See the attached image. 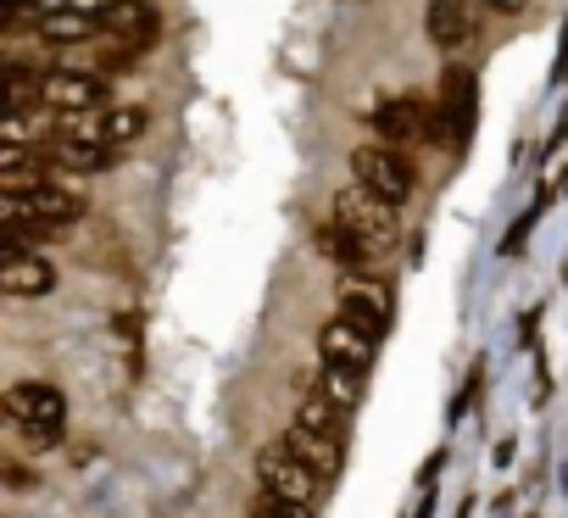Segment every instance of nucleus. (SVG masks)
<instances>
[{
  "mask_svg": "<svg viewBox=\"0 0 568 518\" xmlns=\"http://www.w3.org/2000/svg\"><path fill=\"white\" fill-rule=\"evenodd\" d=\"M0 407H7L12 429L34 446H57L62 429H68V396L45 379H18L7 385V396H0Z\"/></svg>",
  "mask_w": 568,
  "mask_h": 518,
  "instance_id": "1",
  "label": "nucleus"
},
{
  "mask_svg": "<svg viewBox=\"0 0 568 518\" xmlns=\"http://www.w3.org/2000/svg\"><path fill=\"white\" fill-rule=\"evenodd\" d=\"M474 118H479V79H474V68L452 62L440 73V101H435V134H429V145L463 151L468 134H474Z\"/></svg>",
  "mask_w": 568,
  "mask_h": 518,
  "instance_id": "2",
  "label": "nucleus"
},
{
  "mask_svg": "<svg viewBox=\"0 0 568 518\" xmlns=\"http://www.w3.org/2000/svg\"><path fill=\"white\" fill-rule=\"evenodd\" d=\"M352 179H357L374 201H385V206H407L413 190H418L413 162H407L402 151H390V145H357V151H352Z\"/></svg>",
  "mask_w": 568,
  "mask_h": 518,
  "instance_id": "3",
  "label": "nucleus"
},
{
  "mask_svg": "<svg viewBox=\"0 0 568 518\" xmlns=\"http://www.w3.org/2000/svg\"><path fill=\"white\" fill-rule=\"evenodd\" d=\"M256 485L267 490V496H284V501H302V507H318V490H324V479L291 451V446H267L262 457H256Z\"/></svg>",
  "mask_w": 568,
  "mask_h": 518,
  "instance_id": "4",
  "label": "nucleus"
},
{
  "mask_svg": "<svg viewBox=\"0 0 568 518\" xmlns=\"http://www.w3.org/2000/svg\"><path fill=\"white\" fill-rule=\"evenodd\" d=\"M335 223L346 228V234H357L374 256L379 251H390L396 245V223H390V206L385 201H374L363 184H346L341 195H335Z\"/></svg>",
  "mask_w": 568,
  "mask_h": 518,
  "instance_id": "5",
  "label": "nucleus"
},
{
  "mask_svg": "<svg viewBox=\"0 0 568 518\" xmlns=\"http://www.w3.org/2000/svg\"><path fill=\"white\" fill-rule=\"evenodd\" d=\"M341 318H352L357 329H368L374 341H385L390 335V318H396L390 285L374 280V274H341Z\"/></svg>",
  "mask_w": 568,
  "mask_h": 518,
  "instance_id": "6",
  "label": "nucleus"
},
{
  "mask_svg": "<svg viewBox=\"0 0 568 518\" xmlns=\"http://www.w3.org/2000/svg\"><path fill=\"white\" fill-rule=\"evenodd\" d=\"M73 217H84V201L68 184H40L29 195H7V223H51V228H62Z\"/></svg>",
  "mask_w": 568,
  "mask_h": 518,
  "instance_id": "7",
  "label": "nucleus"
},
{
  "mask_svg": "<svg viewBox=\"0 0 568 518\" xmlns=\"http://www.w3.org/2000/svg\"><path fill=\"white\" fill-rule=\"evenodd\" d=\"M368 123H374L379 140H429L435 134V106L418 101V95H385L368 112Z\"/></svg>",
  "mask_w": 568,
  "mask_h": 518,
  "instance_id": "8",
  "label": "nucleus"
},
{
  "mask_svg": "<svg viewBox=\"0 0 568 518\" xmlns=\"http://www.w3.org/2000/svg\"><path fill=\"white\" fill-rule=\"evenodd\" d=\"M318 352H324V363H341V368H357V374H368L374 368V357H379V341L368 335V329H357L352 318H324L318 324Z\"/></svg>",
  "mask_w": 568,
  "mask_h": 518,
  "instance_id": "9",
  "label": "nucleus"
},
{
  "mask_svg": "<svg viewBox=\"0 0 568 518\" xmlns=\"http://www.w3.org/2000/svg\"><path fill=\"white\" fill-rule=\"evenodd\" d=\"M101 95H106L101 73H73V68L40 73V101L57 106V112H90V106H101Z\"/></svg>",
  "mask_w": 568,
  "mask_h": 518,
  "instance_id": "10",
  "label": "nucleus"
},
{
  "mask_svg": "<svg viewBox=\"0 0 568 518\" xmlns=\"http://www.w3.org/2000/svg\"><path fill=\"white\" fill-rule=\"evenodd\" d=\"M284 446H291L324 485L346 474V440H341V435H324V429H307V424L291 418V429H284Z\"/></svg>",
  "mask_w": 568,
  "mask_h": 518,
  "instance_id": "11",
  "label": "nucleus"
},
{
  "mask_svg": "<svg viewBox=\"0 0 568 518\" xmlns=\"http://www.w3.org/2000/svg\"><path fill=\"white\" fill-rule=\"evenodd\" d=\"M0 285H7V296H18V302H40V296L57 291V268L45 263L40 251H7Z\"/></svg>",
  "mask_w": 568,
  "mask_h": 518,
  "instance_id": "12",
  "label": "nucleus"
},
{
  "mask_svg": "<svg viewBox=\"0 0 568 518\" xmlns=\"http://www.w3.org/2000/svg\"><path fill=\"white\" fill-rule=\"evenodd\" d=\"M424 34L435 51H457L474 40V7L468 0H429L424 7Z\"/></svg>",
  "mask_w": 568,
  "mask_h": 518,
  "instance_id": "13",
  "label": "nucleus"
},
{
  "mask_svg": "<svg viewBox=\"0 0 568 518\" xmlns=\"http://www.w3.org/2000/svg\"><path fill=\"white\" fill-rule=\"evenodd\" d=\"M101 29L118 34L129 51H145L151 34H156V12H151V0H123V7H112V12L101 18Z\"/></svg>",
  "mask_w": 568,
  "mask_h": 518,
  "instance_id": "14",
  "label": "nucleus"
},
{
  "mask_svg": "<svg viewBox=\"0 0 568 518\" xmlns=\"http://www.w3.org/2000/svg\"><path fill=\"white\" fill-rule=\"evenodd\" d=\"M51 162H62L73 173H101V167H112V145L106 140H84V134H57Z\"/></svg>",
  "mask_w": 568,
  "mask_h": 518,
  "instance_id": "15",
  "label": "nucleus"
},
{
  "mask_svg": "<svg viewBox=\"0 0 568 518\" xmlns=\"http://www.w3.org/2000/svg\"><path fill=\"white\" fill-rule=\"evenodd\" d=\"M318 251L329 256V263H335L341 274H363V263L374 256V251H368L357 234H346L341 223H324V228H318Z\"/></svg>",
  "mask_w": 568,
  "mask_h": 518,
  "instance_id": "16",
  "label": "nucleus"
},
{
  "mask_svg": "<svg viewBox=\"0 0 568 518\" xmlns=\"http://www.w3.org/2000/svg\"><path fill=\"white\" fill-rule=\"evenodd\" d=\"M318 396L335 402V407L352 418L357 402H363V374H357V368H341V363H324V374H318Z\"/></svg>",
  "mask_w": 568,
  "mask_h": 518,
  "instance_id": "17",
  "label": "nucleus"
},
{
  "mask_svg": "<svg viewBox=\"0 0 568 518\" xmlns=\"http://www.w3.org/2000/svg\"><path fill=\"white\" fill-rule=\"evenodd\" d=\"M145 123H151V118H145V106H112V112L101 118L95 140H106V145L118 151V145H134V140L145 134Z\"/></svg>",
  "mask_w": 568,
  "mask_h": 518,
  "instance_id": "18",
  "label": "nucleus"
},
{
  "mask_svg": "<svg viewBox=\"0 0 568 518\" xmlns=\"http://www.w3.org/2000/svg\"><path fill=\"white\" fill-rule=\"evenodd\" d=\"M90 34H101V18H84V12L40 18V40H51V45H79V40H90Z\"/></svg>",
  "mask_w": 568,
  "mask_h": 518,
  "instance_id": "19",
  "label": "nucleus"
},
{
  "mask_svg": "<svg viewBox=\"0 0 568 518\" xmlns=\"http://www.w3.org/2000/svg\"><path fill=\"white\" fill-rule=\"evenodd\" d=\"M296 424H307V429H324V435H341V440H346V413H341L335 402H324L318 390H313V396L302 402Z\"/></svg>",
  "mask_w": 568,
  "mask_h": 518,
  "instance_id": "20",
  "label": "nucleus"
},
{
  "mask_svg": "<svg viewBox=\"0 0 568 518\" xmlns=\"http://www.w3.org/2000/svg\"><path fill=\"white\" fill-rule=\"evenodd\" d=\"M551 195H557V184H551V190H540V195H535V206H524V217H518V223L507 228V240H501V256H518V251H524V240H529L535 217H540V212L551 206Z\"/></svg>",
  "mask_w": 568,
  "mask_h": 518,
  "instance_id": "21",
  "label": "nucleus"
},
{
  "mask_svg": "<svg viewBox=\"0 0 568 518\" xmlns=\"http://www.w3.org/2000/svg\"><path fill=\"white\" fill-rule=\"evenodd\" d=\"M40 95V79L23 68V62H12V84H7V106H12V118H23V106Z\"/></svg>",
  "mask_w": 568,
  "mask_h": 518,
  "instance_id": "22",
  "label": "nucleus"
},
{
  "mask_svg": "<svg viewBox=\"0 0 568 518\" xmlns=\"http://www.w3.org/2000/svg\"><path fill=\"white\" fill-rule=\"evenodd\" d=\"M256 518H318V507H302V501H284V496H256Z\"/></svg>",
  "mask_w": 568,
  "mask_h": 518,
  "instance_id": "23",
  "label": "nucleus"
},
{
  "mask_svg": "<svg viewBox=\"0 0 568 518\" xmlns=\"http://www.w3.org/2000/svg\"><path fill=\"white\" fill-rule=\"evenodd\" d=\"M551 84H557V90L568 84V23H562V34H557V62H551Z\"/></svg>",
  "mask_w": 568,
  "mask_h": 518,
  "instance_id": "24",
  "label": "nucleus"
},
{
  "mask_svg": "<svg viewBox=\"0 0 568 518\" xmlns=\"http://www.w3.org/2000/svg\"><path fill=\"white\" fill-rule=\"evenodd\" d=\"M440 468H446V451H435V457H429V463H424V468H418V485H424V490H429V485H435V474H440Z\"/></svg>",
  "mask_w": 568,
  "mask_h": 518,
  "instance_id": "25",
  "label": "nucleus"
},
{
  "mask_svg": "<svg viewBox=\"0 0 568 518\" xmlns=\"http://www.w3.org/2000/svg\"><path fill=\"white\" fill-rule=\"evenodd\" d=\"M490 12H501V18H513V12H524V0H485Z\"/></svg>",
  "mask_w": 568,
  "mask_h": 518,
  "instance_id": "26",
  "label": "nucleus"
},
{
  "mask_svg": "<svg viewBox=\"0 0 568 518\" xmlns=\"http://www.w3.org/2000/svg\"><path fill=\"white\" fill-rule=\"evenodd\" d=\"M557 190H568V167H562V179H557Z\"/></svg>",
  "mask_w": 568,
  "mask_h": 518,
  "instance_id": "27",
  "label": "nucleus"
},
{
  "mask_svg": "<svg viewBox=\"0 0 568 518\" xmlns=\"http://www.w3.org/2000/svg\"><path fill=\"white\" fill-rule=\"evenodd\" d=\"M112 7H123V0H112Z\"/></svg>",
  "mask_w": 568,
  "mask_h": 518,
  "instance_id": "28",
  "label": "nucleus"
}]
</instances>
